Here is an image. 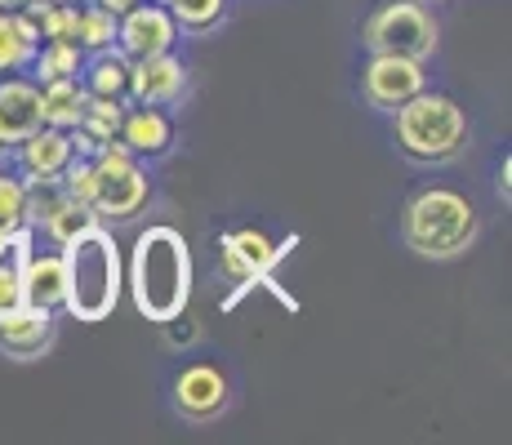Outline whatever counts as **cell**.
I'll return each mask as SVG.
<instances>
[{
    "mask_svg": "<svg viewBox=\"0 0 512 445\" xmlns=\"http://www.w3.org/2000/svg\"><path fill=\"white\" fill-rule=\"evenodd\" d=\"M85 103H90V94H85L81 76H67V81H41V121L54 125V130H76Z\"/></svg>",
    "mask_w": 512,
    "mask_h": 445,
    "instance_id": "17",
    "label": "cell"
},
{
    "mask_svg": "<svg viewBox=\"0 0 512 445\" xmlns=\"http://www.w3.org/2000/svg\"><path fill=\"white\" fill-rule=\"evenodd\" d=\"M36 81H67V76H81L85 54L72 41H41L32 54Z\"/></svg>",
    "mask_w": 512,
    "mask_h": 445,
    "instance_id": "20",
    "label": "cell"
},
{
    "mask_svg": "<svg viewBox=\"0 0 512 445\" xmlns=\"http://www.w3.org/2000/svg\"><path fill=\"white\" fill-rule=\"evenodd\" d=\"M464 143H468V116L455 98L419 89L415 98H406L397 107V147L410 161L441 165L464 152Z\"/></svg>",
    "mask_w": 512,
    "mask_h": 445,
    "instance_id": "4",
    "label": "cell"
},
{
    "mask_svg": "<svg viewBox=\"0 0 512 445\" xmlns=\"http://www.w3.org/2000/svg\"><path fill=\"white\" fill-rule=\"evenodd\" d=\"M14 303H23V281H18V267L5 254L0 259V308H14Z\"/></svg>",
    "mask_w": 512,
    "mask_h": 445,
    "instance_id": "24",
    "label": "cell"
},
{
    "mask_svg": "<svg viewBox=\"0 0 512 445\" xmlns=\"http://www.w3.org/2000/svg\"><path fill=\"white\" fill-rule=\"evenodd\" d=\"M161 5H165V0H161Z\"/></svg>",
    "mask_w": 512,
    "mask_h": 445,
    "instance_id": "29",
    "label": "cell"
},
{
    "mask_svg": "<svg viewBox=\"0 0 512 445\" xmlns=\"http://www.w3.org/2000/svg\"><path fill=\"white\" fill-rule=\"evenodd\" d=\"M54 343V312L32 308V303H14L0 308V348L18 361H32Z\"/></svg>",
    "mask_w": 512,
    "mask_h": 445,
    "instance_id": "11",
    "label": "cell"
},
{
    "mask_svg": "<svg viewBox=\"0 0 512 445\" xmlns=\"http://www.w3.org/2000/svg\"><path fill=\"white\" fill-rule=\"evenodd\" d=\"M121 143L130 147L134 156H161V152H170V143H174V121L161 112V107L139 103L134 112H125Z\"/></svg>",
    "mask_w": 512,
    "mask_h": 445,
    "instance_id": "14",
    "label": "cell"
},
{
    "mask_svg": "<svg viewBox=\"0 0 512 445\" xmlns=\"http://www.w3.org/2000/svg\"><path fill=\"white\" fill-rule=\"evenodd\" d=\"M272 259H277V245L259 232H232L228 241H223V263H228V272L236 276V281H254V276H263Z\"/></svg>",
    "mask_w": 512,
    "mask_h": 445,
    "instance_id": "18",
    "label": "cell"
},
{
    "mask_svg": "<svg viewBox=\"0 0 512 445\" xmlns=\"http://www.w3.org/2000/svg\"><path fill=\"white\" fill-rule=\"evenodd\" d=\"M94 161V192H90V210L98 219H134L147 205V174L134 165V152L116 138V143L98 147L90 156Z\"/></svg>",
    "mask_w": 512,
    "mask_h": 445,
    "instance_id": "6",
    "label": "cell"
},
{
    "mask_svg": "<svg viewBox=\"0 0 512 445\" xmlns=\"http://www.w3.org/2000/svg\"><path fill=\"white\" fill-rule=\"evenodd\" d=\"M179 23H174V14L156 0V5H139L130 9V14L116 18V49H121L125 58H152V54H170L174 41H179Z\"/></svg>",
    "mask_w": 512,
    "mask_h": 445,
    "instance_id": "8",
    "label": "cell"
},
{
    "mask_svg": "<svg viewBox=\"0 0 512 445\" xmlns=\"http://www.w3.org/2000/svg\"><path fill=\"white\" fill-rule=\"evenodd\" d=\"M14 152H18V170H23V178H58L63 165L72 161V134L54 130V125H41V130L27 134Z\"/></svg>",
    "mask_w": 512,
    "mask_h": 445,
    "instance_id": "13",
    "label": "cell"
},
{
    "mask_svg": "<svg viewBox=\"0 0 512 445\" xmlns=\"http://www.w3.org/2000/svg\"><path fill=\"white\" fill-rule=\"evenodd\" d=\"M437 18L423 0H388L366 18L361 41L370 54H401V58H428L437 49Z\"/></svg>",
    "mask_w": 512,
    "mask_h": 445,
    "instance_id": "5",
    "label": "cell"
},
{
    "mask_svg": "<svg viewBox=\"0 0 512 445\" xmlns=\"http://www.w3.org/2000/svg\"><path fill=\"white\" fill-rule=\"evenodd\" d=\"M5 254H9V232L0 227V259H5Z\"/></svg>",
    "mask_w": 512,
    "mask_h": 445,
    "instance_id": "28",
    "label": "cell"
},
{
    "mask_svg": "<svg viewBox=\"0 0 512 445\" xmlns=\"http://www.w3.org/2000/svg\"><path fill=\"white\" fill-rule=\"evenodd\" d=\"M54 5H67V9H81V5H94V0H54Z\"/></svg>",
    "mask_w": 512,
    "mask_h": 445,
    "instance_id": "27",
    "label": "cell"
},
{
    "mask_svg": "<svg viewBox=\"0 0 512 445\" xmlns=\"http://www.w3.org/2000/svg\"><path fill=\"white\" fill-rule=\"evenodd\" d=\"M63 308L76 321H103L121 299V250L112 232L85 227L81 236L63 245Z\"/></svg>",
    "mask_w": 512,
    "mask_h": 445,
    "instance_id": "2",
    "label": "cell"
},
{
    "mask_svg": "<svg viewBox=\"0 0 512 445\" xmlns=\"http://www.w3.org/2000/svg\"><path fill=\"white\" fill-rule=\"evenodd\" d=\"M94 223H98V214L90 210V205H81V201H72V196H67V201H58V210L49 214L41 227H45L49 241H54L58 250H63V245L72 241V236H81L85 227H94Z\"/></svg>",
    "mask_w": 512,
    "mask_h": 445,
    "instance_id": "22",
    "label": "cell"
},
{
    "mask_svg": "<svg viewBox=\"0 0 512 445\" xmlns=\"http://www.w3.org/2000/svg\"><path fill=\"white\" fill-rule=\"evenodd\" d=\"M23 196H27L23 178L0 170V227H5V232H14V227L23 223Z\"/></svg>",
    "mask_w": 512,
    "mask_h": 445,
    "instance_id": "23",
    "label": "cell"
},
{
    "mask_svg": "<svg viewBox=\"0 0 512 445\" xmlns=\"http://www.w3.org/2000/svg\"><path fill=\"white\" fill-rule=\"evenodd\" d=\"M32 5H45V0H0L5 14H18V9H32Z\"/></svg>",
    "mask_w": 512,
    "mask_h": 445,
    "instance_id": "26",
    "label": "cell"
},
{
    "mask_svg": "<svg viewBox=\"0 0 512 445\" xmlns=\"http://www.w3.org/2000/svg\"><path fill=\"white\" fill-rule=\"evenodd\" d=\"M130 98L147 107H170L187 94V67L174 54H152V58H130Z\"/></svg>",
    "mask_w": 512,
    "mask_h": 445,
    "instance_id": "12",
    "label": "cell"
},
{
    "mask_svg": "<svg viewBox=\"0 0 512 445\" xmlns=\"http://www.w3.org/2000/svg\"><path fill=\"white\" fill-rule=\"evenodd\" d=\"M401 236L423 259H459L481 236V219L468 196L450 187H423L401 214Z\"/></svg>",
    "mask_w": 512,
    "mask_h": 445,
    "instance_id": "3",
    "label": "cell"
},
{
    "mask_svg": "<svg viewBox=\"0 0 512 445\" xmlns=\"http://www.w3.org/2000/svg\"><path fill=\"white\" fill-rule=\"evenodd\" d=\"M232 392H228V379H223L214 365H187V370L174 379V405H179L183 419H219L228 410Z\"/></svg>",
    "mask_w": 512,
    "mask_h": 445,
    "instance_id": "9",
    "label": "cell"
},
{
    "mask_svg": "<svg viewBox=\"0 0 512 445\" xmlns=\"http://www.w3.org/2000/svg\"><path fill=\"white\" fill-rule=\"evenodd\" d=\"M18 281H23V303L32 308H63V254H36L18 267Z\"/></svg>",
    "mask_w": 512,
    "mask_h": 445,
    "instance_id": "16",
    "label": "cell"
},
{
    "mask_svg": "<svg viewBox=\"0 0 512 445\" xmlns=\"http://www.w3.org/2000/svg\"><path fill=\"white\" fill-rule=\"evenodd\" d=\"M165 9H170L179 32L187 36H205L228 18V0H165Z\"/></svg>",
    "mask_w": 512,
    "mask_h": 445,
    "instance_id": "21",
    "label": "cell"
},
{
    "mask_svg": "<svg viewBox=\"0 0 512 445\" xmlns=\"http://www.w3.org/2000/svg\"><path fill=\"white\" fill-rule=\"evenodd\" d=\"M130 72H134V63L112 45V49H98V54L85 58L81 85L90 98H121V103H130Z\"/></svg>",
    "mask_w": 512,
    "mask_h": 445,
    "instance_id": "15",
    "label": "cell"
},
{
    "mask_svg": "<svg viewBox=\"0 0 512 445\" xmlns=\"http://www.w3.org/2000/svg\"><path fill=\"white\" fill-rule=\"evenodd\" d=\"M428 85L423 58H401V54H374L361 72V89H366L370 107L379 112H397L406 98H415Z\"/></svg>",
    "mask_w": 512,
    "mask_h": 445,
    "instance_id": "7",
    "label": "cell"
},
{
    "mask_svg": "<svg viewBox=\"0 0 512 445\" xmlns=\"http://www.w3.org/2000/svg\"><path fill=\"white\" fill-rule=\"evenodd\" d=\"M41 125V85L23 81V76L0 81V152H14Z\"/></svg>",
    "mask_w": 512,
    "mask_h": 445,
    "instance_id": "10",
    "label": "cell"
},
{
    "mask_svg": "<svg viewBox=\"0 0 512 445\" xmlns=\"http://www.w3.org/2000/svg\"><path fill=\"white\" fill-rule=\"evenodd\" d=\"M130 290L134 308L147 321H174L192 294V254H187L183 232L174 227H147L134 245L130 263Z\"/></svg>",
    "mask_w": 512,
    "mask_h": 445,
    "instance_id": "1",
    "label": "cell"
},
{
    "mask_svg": "<svg viewBox=\"0 0 512 445\" xmlns=\"http://www.w3.org/2000/svg\"><path fill=\"white\" fill-rule=\"evenodd\" d=\"M94 5H98V9H107L112 18H121V14H130V9L139 5V0H94Z\"/></svg>",
    "mask_w": 512,
    "mask_h": 445,
    "instance_id": "25",
    "label": "cell"
},
{
    "mask_svg": "<svg viewBox=\"0 0 512 445\" xmlns=\"http://www.w3.org/2000/svg\"><path fill=\"white\" fill-rule=\"evenodd\" d=\"M67 41H72L81 54H98V49L116 45V18L98 5H81L72 9V27H67Z\"/></svg>",
    "mask_w": 512,
    "mask_h": 445,
    "instance_id": "19",
    "label": "cell"
}]
</instances>
